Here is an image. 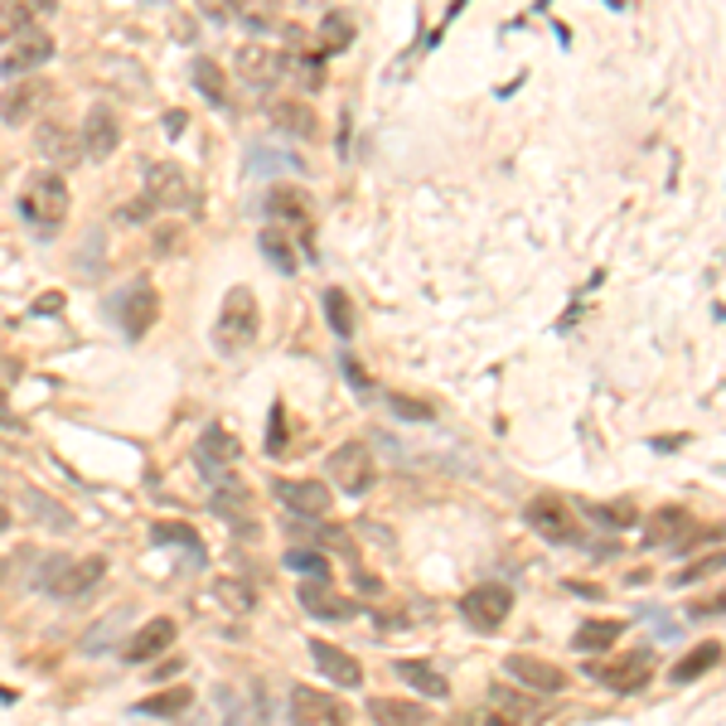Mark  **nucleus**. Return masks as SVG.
<instances>
[{
  "label": "nucleus",
  "mask_w": 726,
  "mask_h": 726,
  "mask_svg": "<svg viewBox=\"0 0 726 726\" xmlns=\"http://www.w3.org/2000/svg\"><path fill=\"white\" fill-rule=\"evenodd\" d=\"M194 82L214 107H228V78H223V68L214 59H194Z\"/></svg>",
  "instance_id": "2f4dec72"
},
{
  "label": "nucleus",
  "mask_w": 726,
  "mask_h": 726,
  "mask_svg": "<svg viewBox=\"0 0 726 726\" xmlns=\"http://www.w3.org/2000/svg\"><path fill=\"white\" fill-rule=\"evenodd\" d=\"M199 10L208 20H233L237 15V0H199Z\"/></svg>",
  "instance_id": "a18cd8bd"
},
{
  "label": "nucleus",
  "mask_w": 726,
  "mask_h": 726,
  "mask_svg": "<svg viewBox=\"0 0 726 726\" xmlns=\"http://www.w3.org/2000/svg\"><path fill=\"white\" fill-rule=\"evenodd\" d=\"M325 474L344 494H363V490H373V480H378V465H373V455H368L363 441H344V445H334Z\"/></svg>",
  "instance_id": "20e7f679"
},
{
  "label": "nucleus",
  "mask_w": 726,
  "mask_h": 726,
  "mask_svg": "<svg viewBox=\"0 0 726 726\" xmlns=\"http://www.w3.org/2000/svg\"><path fill=\"white\" fill-rule=\"evenodd\" d=\"M257 330H262L257 296L247 286H233L228 296H223L218 320H214V344L223 349V354H243V349L257 339Z\"/></svg>",
  "instance_id": "f03ea898"
},
{
  "label": "nucleus",
  "mask_w": 726,
  "mask_h": 726,
  "mask_svg": "<svg viewBox=\"0 0 726 726\" xmlns=\"http://www.w3.org/2000/svg\"><path fill=\"white\" fill-rule=\"evenodd\" d=\"M310 659H315V668L334 683V688H358V683H363V664H358L349 649L330 645V639H315V645H310Z\"/></svg>",
  "instance_id": "f3484780"
},
{
  "label": "nucleus",
  "mask_w": 726,
  "mask_h": 726,
  "mask_svg": "<svg viewBox=\"0 0 726 726\" xmlns=\"http://www.w3.org/2000/svg\"><path fill=\"white\" fill-rule=\"evenodd\" d=\"M267 451L272 455H282L286 451V412H282V402L272 407V431H267Z\"/></svg>",
  "instance_id": "c03bdc74"
},
{
  "label": "nucleus",
  "mask_w": 726,
  "mask_h": 726,
  "mask_svg": "<svg viewBox=\"0 0 726 726\" xmlns=\"http://www.w3.org/2000/svg\"><path fill=\"white\" fill-rule=\"evenodd\" d=\"M78 146H82V156H88V160H107L111 150L121 146L117 111H111V107H88V121H82V131H78Z\"/></svg>",
  "instance_id": "9d476101"
},
{
  "label": "nucleus",
  "mask_w": 726,
  "mask_h": 726,
  "mask_svg": "<svg viewBox=\"0 0 726 726\" xmlns=\"http://www.w3.org/2000/svg\"><path fill=\"white\" fill-rule=\"evenodd\" d=\"M349 44H354V15H349V10H330V15L320 20V34H315V59L344 53Z\"/></svg>",
  "instance_id": "b1692460"
},
{
  "label": "nucleus",
  "mask_w": 726,
  "mask_h": 726,
  "mask_svg": "<svg viewBox=\"0 0 726 726\" xmlns=\"http://www.w3.org/2000/svg\"><path fill=\"white\" fill-rule=\"evenodd\" d=\"M344 721H349V712L339 697L305 688V683L291 688V726H344Z\"/></svg>",
  "instance_id": "0eeeda50"
},
{
  "label": "nucleus",
  "mask_w": 726,
  "mask_h": 726,
  "mask_svg": "<svg viewBox=\"0 0 726 726\" xmlns=\"http://www.w3.org/2000/svg\"><path fill=\"white\" fill-rule=\"evenodd\" d=\"M509 610H513V591H509V586H499V581L474 586V591L460 600V616H465L474 630H499V625L509 620Z\"/></svg>",
  "instance_id": "423d86ee"
},
{
  "label": "nucleus",
  "mask_w": 726,
  "mask_h": 726,
  "mask_svg": "<svg viewBox=\"0 0 726 726\" xmlns=\"http://www.w3.org/2000/svg\"><path fill=\"white\" fill-rule=\"evenodd\" d=\"M504 673H513V683H523V688H533V693H562L567 688L562 668L552 659H538V654H513L504 664Z\"/></svg>",
  "instance_id": "dca6fc26"
},
{
  "label": "nucleus",
  "mask_w": 726,
  "mask_h": 726,
  "mask_svg": "<svg viewBox=\"0 0 726 726\" xmlns=\"http://www.w3.org/2000/svg\"><path fill=\"white\" fill-rule=\"evenodd\" d=\"M20 218L30 223V228L39 237H53L68 223V208H73V199H68V185H63V175H53V170H39L24 179V189H20Z\"/></svg>",
  "instance_id": "f257e3e1"
},
{
  "label": "nucleus",
  "mask_w": 726,
  "mask_h": 726,
  "mask_svg": "<svg viewBox=\"0 0 726 726\" xmlns=\"http://www.w3.org/2000/svg\"><path fill=\"white\" fill-rule=\"evenodd\" d=\"M523 523L548 542H581V519L562 494H533L523 504Z\"/></svg>",
  "instance_id": "7ed1b4c3"
},
{
  "label": "nucleus",
  "mask_w": 726,
  "mask_h": 726,
  "mask_svg": "<svg viewBox=\"0 0 726 726\" xmlns=\"http://www.w3.org/2000/svg\"><path fill=\"white\" fill-rule=\"evenodd\" d=\"M49 59H53V34L30 30V34L10 39V53L0 59V73H5V78H24V73H34V68H44Z\"/></svg>",
  "instance_id": "f8f14e48"
},
{
  "label": "nucleus",
  "mask_w": 726,
  "mask_h": 726,
  "mask_svg": "<svg viewBox=\"0 0 726 726\" xmlns=\"http://www.w3.org/2000/svg\"><path fill=\"white\" fill-rule=\"evenodd\" d=\"M649 678H654L649 654H635V659H620V664L600 668V683L616 688V693H639V688H649Z\"/></svg>",
  "instance_id": "5701e85b"
},
{
  "label": "nucleus",
  "mask_w": 726,
  "mask_h": 726,
  "mask_svg": "<svg viewBox=\"0 0 726 726\" xmlns=\"http://www.w3.org/2000/svg\"><path fill=\"white\" fill-rule=\"evenodd\" d=\"M237 460V441H233V431L228 426H204V436H199V465H233Z\"/></svg>",
  "instance_id": "c85d7f7f"
},
{
  "label": "nucleus",
  "mask_w": 726,
  "mask_h": 726,
  "mask_svg": "<svg viewBox=\"0 0 726 726\" xmlns=\"http://www.w3.org/2000/svg\"><path fill=\"white\" fill-rule=\"evenodd\" d=\"M296 596H301V610H305V616H315V620H349V616H354V600L339 596L330 581H305Z\"/></svg>",
  "instance_id": "6ab92c4d"
},
{
  "label": "nucleus",
  "mask_w": 726,
  "mask_h": 726,
  "mask_svg": "<svg viewBox=\"0 0 726 726\" xmlns=\"http://www.w3.org/2000/svg\"><path fill=\"white\" fill-rule=\"evenodd\" d=\"M625 635V625L620 620H586L577 635H571V645H577L581 654H600V649H610L616 639Z\"/></svg>",
  "instance_id": "c756f323"
},
{
  "label": "nucleus",
  "mask_w": 726,
  "mask_h": 726,
  "mask_svg": "<svg viewBox=\"0 0 726 726\" xmlns=\"http://www.w3.org/2000/svg\"><path fill=\"white\" fill-rule=\"evenodd\" d=\"M146 199L156 208H189L194 185L175 160H156V165H146Z\"/></svg>",
  "instance_id": "6e6552de"
},
{
  "label": "nucleus",
  "mask_w": 726,
  "mask_h": 726,
  "mask_svg": "<svg viewBox=\"0 0 726 726\" xmlns=\"http://www.w3.org/2000/svg\"><path fill=\"white\" fill-rule=\"evenodd\" d=\"M10 523H15V519H10V509L0 504V533H10Z\"/></svg>",
  "instance_id": "8fccbe9b"
},
{
  "label": "nucleus",
  "mask_w": 726,
  "mask_h": 726,
  "mask_svg": "<svg viewBox=\"0 0 726 726\" xmlns=\"http://www.w3.org/2000/svg\"><path fill=\"white\" fill-rule=\"evenodd\" d=\"M102 577H107V557H78V562L53 567L49 591L59 596V600H78V596H88Z\"/></svg>",
  "instance_id": "1a4fd4ad"
},
{
  "label": "nucleus",
  "mask_w": 726,
  "mask_h": 726,
  "mask_svg": "<svg viewBox=\"0 0 726 726\" xmlns=\"http://www.w3.org/2000/svg\"><path fill=\"white\" fill-rule=\"evenodd\" d=\"M233 68H237V78L253 82V88H276L282 73H286V59H282L276 49H267V44H257V39H253V44L237 49Z\"/></svg>",
  "instance_id": "9b49d317"
},
{
  "label": "nucleus",
  "mask_w": 726,
  "mask_h": 726,
  "mask_svg": "<svg viewBox=\"0 0 726 726\" xmlns=\"http://www.w3.org/2000/svg\"><path fill=\"white\" fill-rule=\"evenodd\" d=\"M393 673L407 683V688H416L422 697H445V693H451V683H445L436 673V664H426V659H397Z\"/></svg>",
  "instance_id": "393cba45"
},
{
  "label": "nucleus",
  "mask_w": 726,
  "mask_h": 726,
  "mask_svg": "<svg viewBox=\"0 0 726 726\" xmlns=\"http://www.w3.org/2000/svg\"><path fill=\"white\" fill-rule=\"evenodd\" d=\"M49 82H39V78H24L15 82L10 92H0V121L5 127H24V121H34L39 117V107L49 102Z\"/></svg>",
  "instance_id": "4468645a"
},
{
  "label": "nucleus",
  "mask_w": 726,
  "mask_h": 726,
  "mask_svg": "<svg viewBox=\"0 0 726 726\" xmlns=\"http://www.w3.org/2000/svg\"><path fill=\"white\" fill-rule=\"evenodd\" d=\"M262 253H267V262H276L282 272H296V253H291V237L282 228H267L262 233Z\"/></svg>",
  "instance_id": "c9c22d12"
},
{
  "label": "nucleus",
  "mask_w": 726,
  "mask_h": 726,
  "mask_svg": "<svg viewBox=\"0 0 726 726\" xmlns=\"http://www.w3.org/2000/svg\"><path fill=\"white\" fill-rule=\"evenodd\" d=\"M194 707V693L189 688H170V693H156L146 697V702H136V712H146V717H179V712Z\"/></svg>",
  "instance_id": "72a5a7b5"
},
{
  "label": "nucleus",
  "mask_w": 726,
  "mask_h": 726,
  "mask_svg": "<svg viewBox=\"0 0 726 726\" xmlns=\"http://www.w3.org/2000/svg\"><path fill=\"white\" fill-rule=\"evenodd\" d=\"M282 562H286L291 571H305V577H315V581H330V562H325V552H305V548H296V552H286Z\"/></svg>",
  "instance_id": "4c0bfd02"
},
{
  "label": "nucleus",
  "mask_w": 726,
  "mask_h": 726,
  "mask_svg": "<svg viewBox=\"0 0 726 726\" xmlns=\"http://www.w3.org/2000/svg\"><path fill=\"white\" fill-rule=\"evenodd\" d=\"M0 581H5V557H0Z\"/></svg>",
  "instance_id": "603ef678"
},
{
  "label": "nucleus",
  "mask_w": 726,
  "mask_h": 726,
  "mask_svg": "<svg viewBox=\"0 0 726 726\" xmlns=\"http://www.w3.org/2000/svg\"><path fill=\"white\" fill-rule=\"evenodd\" d=\"M214 596H218L228 610H253V586H247V581L218 577V581H214Z\"/></svg>",
  "instance_id": "e433bc0d"
},
{
  "label": "nucleus",
  "mask_w": 726,
  "mask_h": 726,
  "mask_svg": "<svg viewBox=\"0 0 726 726\" xmlns=\"http://www.w3.org/2000/svg\"><path fill=\"white\" fill-rule=\"evenodd\" d=\"M247 504H253V494H247V484L243 480H223V484H214V490H208V509L218 513V519H228V523H237L247 513Z\"/></svg>",
  "instance_id": "bb28decb"
},
{
  "label": "nucleus",
  "mask_w": 726,
  "mask_h": 726,
  "mask_svg": "<svg viewBox=\"0 0 726 726\" xmlns=\"http://www.w3.org/2000/svg\"><path fill=\"white\" fill-rule=\"evenodd\" d=\"M272 127L296 136V141H315L320 136V117L310 102H301V97H282V102H272Z\"/></svg>",
  "instance_id": "412c9836"
},
{
  "label": "nucleus",
  "mask_w": 726,
  "mask_h": 726,
  "mask_svg": "<svg viewBox=\"0 0 726 726\" xmlns=\"http://www.w3.org/2000/svg\"><path fill=\"white\" fill-rule=\"evenodd\" d=\"M276 499L296 519H310V523H320L330 513V484H320V480H276Z\"/></svg>",
  "instance_id": "ddd939ff"
},
{
  "label": "nucleus",
  "mask_w": 726,
  "mask_h": 726,
  "mask_svg": "<svg viewBox=\"0 0 726 726\" xmlns=\"http://www.w3.org/2000/svg\"><path fill=\"white\" fill-rule=\"evenodd\" d=\"M315 538H320V552H334V557H354V562H358L354 533H349L344 523H325V519H320V528H315Z\"/></svg>",
  "instance_id": "f704fd0d"
},
{
  "label": "nucleus",
  "mask_w": 726,
  "mask_h": 726,
  "mask_svg": "<svg viewBox=\"0 0 726 726\" xmlns=\"http://www.w3.org/2000/svg\"><path fill=\"white\" fill-rule=\"evenodd\" d=\"M34 150L49 160V170H68V165L82 160V146H78V131L59 127V121H49V127H39L34 136Z\"/></svg>",
  "instance_id": "aec40b11"
},
{
  "label": "nucleus",
  "mask_w": 726,
  "mask_h": 726,
  "mask_svg": "<svg viewBox=\"0 0 726 726\" xmlns=\"http://www.w3.org/2000/svg\"><path fill=\"white\" fill-rule=\"evenodd\" d=\"M325 315H330V330L339 334V339H349V334H354V325H358L354 301H349L344 286H330V291H325Z\"/></svg>",
  "instance_id": "7c9ffc66"
},
{
  "label": "nucleus",
  "mask_w": 726,
  "mask_h": 726,
  "mask_svg": "<svg viewBox=\"0 0 726 726\" xmlns=\"http://www.w3.org/2000/svg\"><path fill=\"white\" fill-rule=\"evenodd\" d=\"M267 208H272L276 218H291V223H305V218H310V199H305L301 189H291V185L272 189V194H267Z\"/></svg>",
  "instance_id": "473e14b6"
},
{
  "label": "nucleus",
  "mask_w": 726,
  "mask_h": 726,
  "mask_svg": "<svg viewBox=\"0 0 726 726\" xmlns=\"http://www.w3.org/2000/svg\"><path fill=\"white\" fill-rule=\"evenodd\" d=\"M649 542L693 548V542H702V523H697L688 509H659V513H649Z\"/></svg>",
  "instance_id": "2eb2a0df"
},
{
  "label": "nucleus",
  "mask_w": 726,
  "mask_h": 726,
  "mask_svg": "<svg viewBox=\"0 0 726 726\" xmlns=\"http://www.w3.org/2000/svg\"><path fill=\"white\" fill-rule=\"evenodd\" d=\"M387 407H393L397 416H407V422H431V416H436V407H426L422 397H407V393H393Z\"/></svg>",
  "instance_id": "a19ab883"
},
{
  "label": "nucleus",
  "mask_w": 726,
  "mask_h": 726,
  "mask_svg": "<svg viewBox=\"0 0 726 726\" xmlns=\"http://www.w3.org/2000/svg\"><path fill=\"white\" fill-rule=\"evenodd\" d=\"M170 645H175V620L156 616V620H146L141 630L127 639V649H121V654H127V664H150L156 654H165Z\"/></svg>",
  "instance_id": "a211bd4d"
},
{
  "label": "nucleus",
  "mask_w": 726,
  "mask_h": 726,
  "mask_svg": "<svg viewBox=\"0 0 726 726\" xmlns=\"http://www.w3.org/2000/svg\"><path fill=\"white\" fill-rule=\"evenodd\" d=\"M5 412H10V393L0 387V422H5Z\"/></svg>",
  "instance_id": "3c124183"
},
{
  "label": "nucleus",
  "mask_w": 726,
  "mask_h": 726,
  "mask_svg": "<svg viewBox=\"0 0 726 726\" xmlns=\"http://www.w3.org/2000/svg\"><path fill=\"white\" fill-rule=\"evenodd\" d=\"M165 127H170V136H179V127H185V111H170V117H165Z\"/></svg>",
  "instance_id": "09e8293b"
},
{
  "label": "nucleus",
  "mask_w": 726,
  "mask_h": 726,
  "mask_svg": "<svg viewBox=\"0 0 726 726\" xmlns=\"http://www.w3.org/2000/svg\"><path fill=\"white\" fill-rule=\"evenodd\" d=\"M717 567H721V557H707V562H697V567H688V571H683L678 581H697V577H707V571H717Z\"/></svg>",
  "instance_id": "49530a36"
},
{
  "label": "nucleus",
  "mask_w": 726,
  "mask_h": 726,
  "mask_svg": "<svg viewBox=\"0 0 726 726\" xmlns=\"http://www.w3.org/2000/svg\"><path fill=\"white\" fill-rule=\"evenodd\" d=\"M150 214H156V204H150L146 194H141V199H127V204L117 208V223H146Z\"/></svg>",
  "instance_id": "37998d69"
},
{
  "label": "nucleus",
  "mask_w": 726,
  "mask_h": 726,
  "mask_svg": "<svg viewBox=\"0 0 726 726\" xmlns=\"http://www.w3.org/2000/svg\"><path fill=\"white\" fill-rule=\"evenodd\" d=\"M53 15V0H0V39H20Z\"/></svg>",
  "instance_id": "4be33fe9"
},
{
  "label": "nucleus",
  "mask_w": 726,
  "mask_h": 726,
  "mask_svg": "<svg viewBox=\"0 0 726 726\" xmlns=\"http://www.w3.org/2000/svg\"><path fill=\"white\" fill-rule=\"evenodd\" d=\"M591 519L610 523V528H635V523H639V509L630 504V499H620V504H591Z\"/></svg>",
  "instance_id": "58836bf2"
},
{
  "label": "nucleus",
  "mask_w": 726,
  "mask_h": 726,
  "mask_svg": "<svg viewBox=\"0 0 726 726\" xmlns=\"http://www.w3.org/2000/svg\"><path fill=\"white\" fill-rule=\"evenodd\" d=\"M717 664H721V645H717V639H707V645H697V649H688V654H683V659L673 664V673H668V678H673V683H697L702 673H712Z\"/></svg>",
  "instance_id": "cd10ccee"
},
{
  "label": "nucleus",
  "mask_w": 726,
  "mask_h": 726,
  "mask_svg": "<svg viewBox=\"0 0 726 726\" xmlns=\"http://www.w3.org/2000/svg\"><path fill=\"white\" fill-rule=\"evenodd\" d=\"M156 320H160V291L150 276H136L121 296V330H127V339H146Z\"/></svg>",
  "instance_id": "39448f33"
},
{
  "label": "nucleus",
  "mask_w": 726,
  "mask_h": 726,
  "mask_svg": "<svg viewBox=\"0 0 726 726\" xmlns=\"http://www.w3.org/2000/svg\"><path fill=\"white\" fill-rule=\"evenodd\" d=\"M179 243H185V228H179V223H160L156 237H150L156 257H175V253H179Z\"/></svg>",
  "instance_id": "79ce46f5"
},
{
  "label": "nucleus",
  "mask_w": 726,
  "mask_h": 726,
  "mask_svg": "<svg viewBox=\"0 0 726 726\" xmlns=\"http://www.w3.org/2000/svg\"><path fill=\"white\" fill-rule=\"evenodd\" d=\"M156 542H179V548H189V552L204 548V538L194 533L189 523H156Z\"/></svg>",
  "instance_id": "ea45409f"
},
{
  "label": "nucleus",
  "mask_w": 726,
  "mask_h": 726,
  "mask_svg": "<svg viewBox=\"0 0 726 726\" xmlns=\"http://www.w3.org/2000/svg\"><path fill=\"white\" fill-rule=\"evenodd\" d=\"M368 717L378 721V726H426L422 702H407V697H373V702H368Z\"/></svg>",
  "instance_id": "a878e982"
},
{
  "label": "nucleus",
  "mask_w": 726,
  "mask_h": 726,
  "mask_svg": "<svg viewBox=\"0 0 726 726\" xmlns=\"http://www.w3.org/2000/svg\"><path fill=\"white\" fill-rule=\"evenodd\" d=\"M480 726H519V721H513V717H509V712H490V717H484Z\"/></svg>",
  "instance_id": "de8ad7c7"
}]
</instances>
